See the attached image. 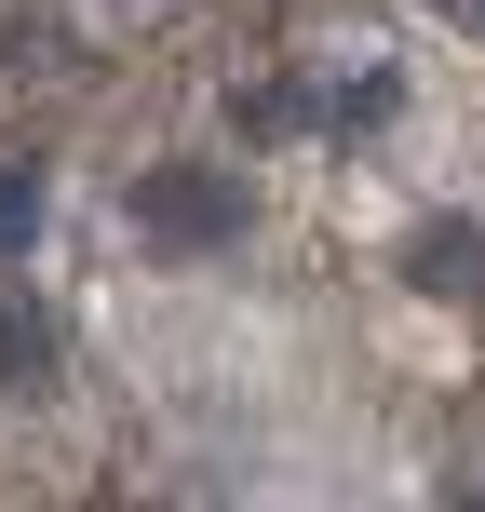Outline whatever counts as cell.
Returning <instances> with one entry per match:
<instances>
[{"instance_id":"6da1fadb","label":"cell","mask_w":485,"mask_h":512,"mask_svg":"<svg viewBox=\"0 0 485 512\" xmlns=\"http://www.w3.org/2000/svg\"><path fill=\"white\" fill-rule=\"evenodd\" d=\"M135 230H149V243H176V256H216V243L243 230V189H230V176H203V162H176V176H149V189H135Z\"/></svg>"},{"instance_id":"7a4b0ae2","label":"cell","mask_w":485,"mask_h":512,"mask_svg":"<svg viewBox=\"0 0 485 512\" xmlns=\"http://www.w3.org/2000/svg\"><path fill=\"white\" fill-rule=\"evenodd\" d=\"M230 122L256 135V149H283V135L324 122V95H310V68H270V81H243V95H230Z\"/></svg>"},{"instance_id":"3957f363","label":"cell","mask_w":485,"mask_h":512,"mask_svg":"<svg viewBox=\"0 0 485 512\" xmlns=\"http://www.w3.org/2000/svg\"><path fill=\"white\" fill-rule=\"evenodd\" d=\"M68 14H54V0H14V14H0V68H14V81H68Z\"/></svg>"},{"instance_id":"277c9868","label":"cell","mask_w":485,"mask_h":512,"mask_svg":"<svg viewBox=\"0 0 485 512\" xmlns=\"http://www.w3.org/2000/svg\"><path fill=\"white\" fill-rule=\"evenodd\" d=\"M0 391H54V324L0 297Z\"/></svg>"},{"instance_id":"5b68a950","label":"cell","mask_w":485,"mask_h":512,"mask_svg":"<svg viewBox=\"0 0 485 512\" xmlns=\"http://www.w3.org/2000/svg\"><path fill=\"white\" fill-rule=\"evenodd\" d=\"M405 283H418V297H459V283H472V230H459V216H432V230L405 243Z\"/></svg>"},{"instance_id":"8992f818","label":"cell","mask_w":485,"mask_h":512,"mask_svg":"<svg viewBox=\"0 0 485 512\" xmlns=\"http://www.w3.org/2000/svg\"><path fill=\"white\" fill-rule=\"evenodd\" d=\"M391 108H405V95H391V68H351V95H337V122H351V135H378Z\"/></svg>"},{"instance_id":"52a82bcc","label":"cell","mask_w":485,"mask_h":512,"mask_svg":"<svg viewBox=\"0 0 485 512\" xmlns=\"http://www.w3.org/2000/svg\"><path fill=\"white\" fill-rule=\"evenodd\" d=\"M27 216H41V203H27V176L0 162V243H27Z\"/></svg>"}]
</instances>
